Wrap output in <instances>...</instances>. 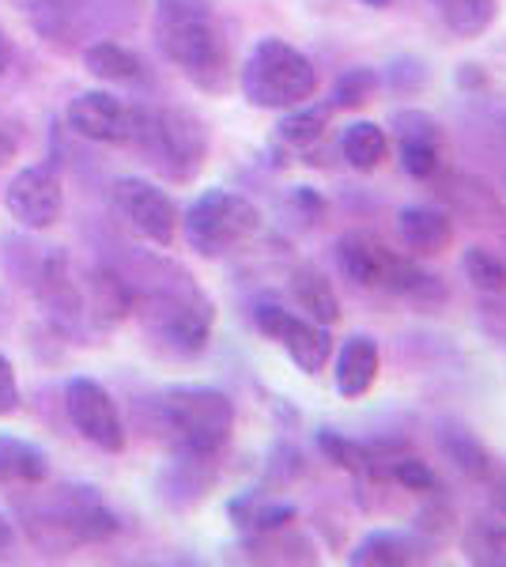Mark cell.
<instances>
[{"mask_svg":"<svg viewBox=\"0 0 506 567\" xmlns=\"http://www.w3.org/2000/svg\"><path fill=\"white\" fill-rule=\"evenodd\" d=\"M152 34L159 53L193 87L224 95L235 80L231 42L211 0H155Z\"/></svg>","mask_w":506,"mask_h":567,"instance_id":"obj_1","label":"cell"},{"mask_svg":"<svg viewBox=\"0 0 506 567\" xmlns=\"http://www.w3.org/2000/svg\"><path fill=\"white\" fill-rule=\"evenodd\" d=\"M27 492L31 499H20L16 507H20L27 542L45 556H69L84 545H103L122 529V518L110 511L95 484L64 481L45 492Z\"/></svg>","mask_w":506,"mask_h":567,"instance_id":"obj_2","label":"cell"},{"mask_svg":"<svg viewBox=\"0 0 506 567\" xmlns=\"http://www.w3.org/2000/svg\"><path fill=\"white\" fill-rule=\"evenodd\" d=\"M167 277H128L133 284V315L141 318L144 333L171 355H200L208 349L211 326H216V307L189 272L167 265Z\"/></svg>","mask_w":506,"mask_h":567,"instance_id":"obj_3","label":"cell"},{"mask_svg":"<svg viewBox=\"0 0 506 567\" xmlns=\"http://www.w3.org/2000/svg\"><path fill=\"white\" fill-rule=\"evenodd\" d=\"M321 84L314 61L291 42L265 34L254 42V50L246 53L242 69H238V87L242 99L257 110H291L307 99H314Z\"/></svg>","mask_w":506,"mask_h":567,"instance_id":"obj_4","label":"cell"},{"mask_svg":"<svg viewBox=\"0 0 506 567\" xmlns=\"http://www.w3.org/2000/svg\"><path fill=\"white\" fill-rule=\"evenodd\" d=\"M337 265L355 288H366V291H390V296L423 299V303H435V299L446 296V288L438 284V277L423 272L416 258L390 250V246L379 243L366 231L340 235Z\"/></svg>","mask_w":506,"mask_h":567,"instance_id":"obj_5","label":"cell"},{"mask_svg":"<svg viewBox=\"0 0 506 567\" xmlns=\"http://www.w3.org/2000/svg\"><path fill=\"white\" fill-rule=\"evenodd\" d=\"M128 148L141 152L144 163H152L163 178L193 182L208 159V130L193 110H182V106L148 110V106H141L136 136H133Z\"/></svg>","mask_w":506,"mask_h":567,"instance_id":"obj_6","label":"cell"},{"mask_svg":"<svg viewBox=\"0 0 506 567\" xmlns=\"http://www.w3.org/2000/svg\"><path fill=\"white\" fill-rule=\"evenodd\" d=\"M159 424L174 451L216 458L235 432V401L216 386H174L159 398Z\"/></svg>","mask_w":506,"mask_h":567,"instance_id":"obj_7","label":"cell"},{"mask_svg":"<svg viewBox=\"0 0 506 567\" xmlns=\"http://www.w3.org/2000/svg\"><path fill=\"white\" fill-rule=\"evenodd\" d=\"M178 224L193 254H200V258H224V254H235L238 246L257 239V231H261V208L246 194L216 186L205 189L200 197H193V205L186 208V216Z\"/></svg>","mask_w":506,"mask_h":567,"instance_id":"obj_8","label":"cell"},{"mask_svg":"<svg viewBox=\"0 0 506 567\" xmlns=\"http://www.w3.org/2000/svg\"><path fill=\"white\" fill-rule=\"evenodd\" d=\"M110 208L136 239L152 246H171L178 239V205L148 178H117L110 186Z\"/></svg>","mask_w":506,"mask_h":567,"instance_id":"obj_9","label":"cell"},{"mask_svg":"<svg viewBox=\"0 0 506 567\" xmlns=\"http://www.w3.org/2000/svg\"><path fill=\"white\" fill-rule=\"evenodd\" d=\"M27 288L34 291V299H39V307L45 310V318H50L58 333H80V329H84L87 322L84 291L72 280L69 254H64L61 246H42V254L34 258Z\"/></svg>","mask_w":506,"mask_h":567,"instance_id":"obj_10","label":"cell"},{"mask_svg":"<svg viewBox=\"0 0 506 567\" xmlns=\"http://www.w3.org/2000/svg\"><path fill=\"white\" fill-rule=\"evenodd\" d=\"M254 326L261 329L269 341L280 344L302 374H318L329 363V355H333L329 326H318L314 318H299L296 310H283L276 303H257Z\"/></svg>","mask_w":506,"mask_h":567,"instance_id":"obj_11","label":"cell"},{"mask_svg":"<svg viewBox=\"0 0 506 567\" xmlns=\"http://www.w3.org/2000/svg\"><path fill=\"white\" fill-rule=\"evenodd\" d=\"M64 413H69L72 427L103 454L125 451L122 413H117L114 398H110V390L103 382L87 379V374H76V379L64 382Z\"/></svg>","mask_w":506,"mask_h":567,"instance_id":"obj_12","label":"cell"},{"mask_svg":"<svg viewBox=\"0 0 506 567\" xmlns=\"http://www.w3.org/2000/svg\"><path fill=\"white\" fill-rule=\"evenodd\" d=\"M4 208L27 231H50L64 213V182L58 163H31L8 182Z\"/></svg>","mask_w":506,"mask_h":567,"instance_id":"obj_13","label":"cell"},{"mask_svg":"<svg viewBox=\"0 0 506 567\" xmlns=\"http://www.w3.org/2000/svg\"><path fill=\"white\" fill-rule=\"evenodd\" d=\"M136 117H141V106L122 103L110 91H80L69 103V110H64V122H69L72 133L87 136L95 144H114V148L133 144Z\"/></svg>","mask_w":506,"mask_h":567,"instance_id":"obj_14","label":"cell"},{"mask_svg":"<svg viewBox=\"0 0 506 567\" xmlns=\"http://www.w3.org/2000/svg\"><path fill=\"white\" fill-rule=\"evenodd\" d=\"M393 125H397V155L404 175L420 182L443 175V125L423 110H401Z\"/></svg>","mask_w":506,"mask_h":567,"instance_id":"obj_15","label":"cell"},{"mask_svg":"<svg viewBox=\"0 0 506 567\" xmlns=\"http://www.w3.org/2000/svg\"><path fill=\"white\" fill-rule=\"evenodd\" d=\"M397 235L409 258H443L454 246V216L435 205H409L397 213Z\"/></svg>","mask_w":506,"mask_h":567,"instance_id":"obj_16","label":"cell"},{"mask_svg":"<svg viewBox=\"0 0 506 567\" xmlns=\"http://www.w3.org/2000/svg\"><path fill=\"white\" fill-rule=\"evenodd\" d=\"M84 310H87L91 329H103V333L122 326L125 318H133V284H128L125 272L110 269V265L91 269Z\"/></svg>","mask_w":506,"mask_h":567,"instance_id":"obj_17","label":"cell"},{"mask_svg":"<svg viewBox=\"0 0 506 567\" xmlns=\"http://www.w3.org/2000/svg\"><path fill=\"white\" fill-rule=\"evenodd\" d=\"M382 371V349L371 333H348L337 352V390L340 398L359 401L374 390Z\"/></svg>","mask_w":506,"mask_h":567,"instance_id":"obj_18","label":"cell"},{"mask_svg":"<svg viewBox=\"0 0 506 567\" xmlns=\"http://www.w3.org/2000/svg\"><path fill=\"white\" fill-rule=\"evenodd\" d=\"M16 4H20L27 23H31L45 42L64 45V50L76 39H84L87 20H91L84 0H16Z\"/></svg>","mask_w":506,"mask_h":567,"instance_id":"obj_19","label":"cell"},{"mask_svg":"<svg viewBox=\"0 0 506 567\" xmlns=\"http://www.w3.org/2000/svg\"><path fill=\"white\" fill-rule=\"evenodd\" d=\"M211 481H216V458L211 454L174 451L167 470L159 473V496L171 507H189L211 488Z\"/></svg>","mask_w":506,"mask_h":567,"instance_id":"obj_20","label":"cell"},{"mask_svg":"<svg viewBox=\"0 0 506 567\" xmlns=\"http://www.w3.org/2000/svg\"><path fill=\"white\" fill-rule=\"evenodd\" d=\"M50 481V454L39 443L0 432V484L4 488H42Z\"/></svg>","mask_w":506,"mask_h":567,"instance_id":"obj_21","label":"cell"},{"mask_svg":"<svg viewBox=\"0 0 506 567\" xmlns=\"http://www.w3.org/2000/svg\"><path fill=\"white\" fill-rule=\"evenodd\" d=\"M427 560V542L412 534H397V529H379V534H366L352 553L348 564L352 567H409Z\"/></svg>","mask_w":506,"mask_h":567,"instance_id":"obj_22","label":"cell"},{"mask_svg":"<svg viewBox=\"0 0 506 567\" xmlns=\"http://www.w3.org/2000/svg\"><path fill=\"white\" fill-rule=\"evenodd\" d=\"M333 103H299L291 110H283L280 125H276V144L291 152H310L314 144L326 141L329 122H333Z\"/></svg>","mask_w":506,"mask_h":567,"instance_id":"obj_23","label":"cell"},{"mask_svg":"<svg viewBox=\"0 0 506 567\" xmlns=\"http://www.w3.org/2000/svg\"><path fill=\"white\" fill-rule=\"evenodd\" d=\"M231 518L250 537V534H269V529L291 526L299 518V511L288 499H272L265 492H246V496L231 499Z\"/></svg>","mask_w":506,"mask_h":567,"instance_id":"obj_24","label":"cell"},{"mask_svg":"<svg viewBox=\"0 0 506 567\" xmlns=\"http://www.w3.org/2000/svg\"><path fill=\"white\" fill-rule=\"evenodd\" d=\"M291 296L296 303L307 310V318H314L318 326L333 329L340 322V299L333 291V284L326 280V272L314 269V265H299L291 272Z\"/></svg>","mask_w":506,"mask_h":567,"instance_id":"obj_25","label":"cell"},{"mask_svg":"<svg viewBox=\"0 0 506 567\" xmlns=\"http://www.w3.org/2000/svg\"><path fill=\"white\" fill-rule=\"evenodd\" d=\"M443 194L450 205H454V213H462L465 219H473V224H503L506 219L495 189L473 175H454L446 182Z\"/></svg>","mask_w":506,"mask_h":567,"instance_id":"obj_26","label":"cell"},{"mask_svg":"<svg viewBox=\"0 0 506 567\" xmlns=\"http://www.w3.org/2000/svg\"><path fill=\"white\" fill-rule=\"evenodd\" d=\"M84 65L91 76L106 80V84H144V61L122 42H91L84 50Z\"/></svg>","mask_w":506,"mask_h":567,"instance_id":"obj_27","label":"cell"},{"mask_svg":"<svg viewBox=\"0 0 506 567\" xmlns=\"http://www.w3.org/2000/svg\"><path fill=\"white\" fill-rule=\"evenodd\" d=\"M340 152H344L348 167L371 175V171H379L390 159V136L374 122H352L344 136H340Z\"/></svg>","mask_w":506,"mask_h":567,"instance_id":"obj_28","label":"cell"},{"mask_svg":"<svg viewBox=\"0 0 506 567\" xmlns=\"http://www.w3.org/2000/svg\"><path fill=\"white\" fill-rule=\"evenodd\" d=\"M431 4L446 23V31L457 39H481L499 12V0H431Z\"/></svg>","mask_w":506,"mask_h":567,"instance_id":"obj_29","label":"cell"},{"mask_svg":"<svg viewBox=\"0 0 506 567\" xmlns=\"http://www.w3.org/2000/svg\"><path fill=\"white\" fill-rule=\"evenodd\" d=\"M318 451L326 454L329 462L337 465V470H348V473H371L374 465V443H359V439H348L333 432V427H321V432L314 435Z\"/></svg>","mask_w":506,"mask_h":567,"instance_id":"obj_30","label":"cell"},{"mask_svg":"<svg viewBox=\"0 0 506 567\" xmlns=\"http://www.w3.org/2000/svg\"><path fill=\"white\" fill-rule=\"evenodd\" d=\"M465 556L473 564L506 567V523L495 518H476L465 534Z\"/></svg>","mask_w":506,"mask_h":567,"instance_id":"obj_31","label":"cell"},{"mask_svg":"<svg viewBox=\"0 0 506 567\" xmlns=\"http://www.w3.org/2000/svg\"><path fill=\"white\" fill-rule=\"evenodd\" d=\"M462 272L476 291H484V296H503L506 291V261L495 258L487 246H468L462 258Z\"/></svg>","mask_w":506,"mask_h":567,"instance_id":"obj_32","label":"cell"},{"mask_svg":"<svg viewBox=\"0 0 506 567\" xmlns=\"http://www.w3.org/2000/svg\"><path fill=\"white\" fill-rule=\"evenodd\" d=\"M446 454L454 458L468 477H481L487 481L492 477V454H487V446L481 443L476 435L468 432H450L446 435Z\"/></svg>","mask_w":506,"mask_h":567,"instance_id":"obj_33","label":"cell"},{"mask_svg":"<svg viewBox=\"0 0 506 567\" xmlns=\"http://www.w3.org/2000/svg\"><path fill=\"white\" fill-rule=\"evenodd\" d=\"M379 87V76L371 69H352L337 80V91H333V106L340 110H352V106H363L371 99V91Z\"/></svg>","mask_w":506,"mask_h":567,"instance_id":"obj_34","label":"cell"},{"mask_svg":"<svg viewBox=\"0 0 506 567\" xmlns=\"http://www.w3.org/2000/svg\"><path fill=\"white\" fill-rule=\"evenodd\" d=\"M23 405L20 398V379H16V368L4 352H0V416H16Z\"/></svg>","mask_w":506,"mask_h":567,"instance_id":"obj_35","label":"cell"},{"mask_svg":"<svg viewBox=\"0 0 506 567\" xmlns=\"http://www.w3.org/2000/svg\"><path fill=\"white\" fill-rule=\"evenodd\" d=\"M450 529H454V515H450L443 503H438V507L431 503V507H423L416 515V534H427V537L435 534V542H443Z\"/></svg>","mask_w":506,"mask_h":567,"instance_id":"obj_36","label":"cell"},{"mask_svg":"<svg viewBox=\"0 0 506 567\" xmlns=\"http://www.w3.org/2000/svg\"><path fill=\"white\" fill-rule=\"evenodd\" d=\"M16 155H20V133H16L4 117H0V167H8Z\"/></svg>","mask_w":506,"mask_h":567,"instance_id":"obj_37","label":"cell"},{"mask_svg":"<svg viewBox=\"0 0 506 567\" xmlns=\"http://www.w3.org/2000/svg\"><path fill=\"white\" fill-rule=\"evenodd\" d=\"M12 548H16V526H12V518L0 511V560L12 556Z\"/></svg>","mask_w":506,"mask_h":567,"instance_id":"obj_38","label":"cell"},{"mask_svg":"<svg viewBox=\"0 0 506 567\" xmlns=\"http://www.w3.org/2000/svg\"><path fill=\"white\" fill-rule=\"evenodd\" d=\"M492 481V503H495V511H499V515L506 518V473L503 477H487Z\"/></svg>","mask_w":506,"mask_h":567,"instance_id":"obj_39","label":"cell"},{"mask_svg":"<svg viewBox=\"0 0 506 567\" xmlns=\"http://www.w3.org/2000/svg\"><path fill=\"white\" fill-rule=\"evenodd\" d=\"M12 58H16L12 39H8V31H4V27H0V76H4V72L12 69Z\"/></svg>","mask_w":506,"mask_h":567,"instance_id":"obj_40","label":"cell"},{"mask_svg":"<svg viewBox=\"0 0 506 567\" xmlns=\"http://www.w3.org/2000/svg\"><path fill=\"white\" fill-rule=\"evenodd\" d=\"M359 4H363V8H385L390 0H359Z\"/></svg>","mask_w":506,"mask_h":567,"instance_id":"obj_41","label":"cell"}]
</instances>
